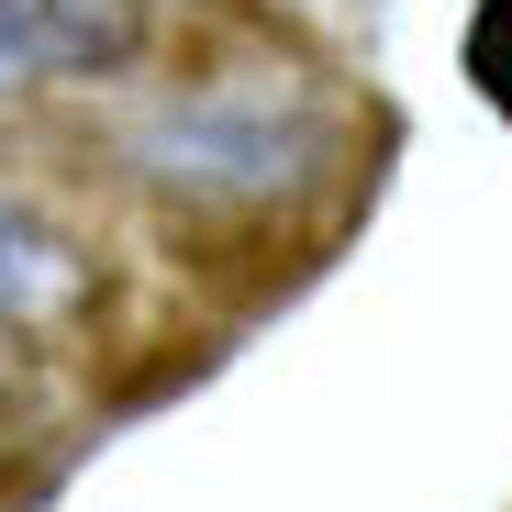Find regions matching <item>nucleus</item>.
<instances>
[{
    "label": "nucleus",
    "mask_w": 512,
    "mask_h": 512,
    "mask_svg": "<svg viewBox=\"0 0 512 512\" xmlns=\"http://www.w3.org/2000/svg\"><path fill=\"white\" fill-rule=\"evenodd\" d=\"M0 90H23V67H12V56H0Z\"/></svg>",
    "instance_id": "5"
},
{
    "label": "nucleus",
    "mask_w": 512,
    "mask_h": 512,
    "mask_svg": "<svg viewBox=\"0 0 512 512\" xmlns=\"http://www.w3.org/2000/svg\"><path fill=\"white\" fill-rule=\"evenodd\" d=\"M145 45V0H0V56L12 67H123Z\"/></svg>",
    "instance_id": "3"
},
{
    "label": "nucleus",
    "mask_w": 512,
    "mask_h": 512,
    "mask_svg": "<svg viewBox=\"0 0 512 512\" xmlns=\"http://www.w3.org/2000/svg\"><path fill=\"white\" fill-rule=\"evenodd\" d=\"M312 145H323V123L301 101H268V90H212L190 112L145 123V167L179 190H279Z\"/></svg>",
    "instance_id": "1"
},
{
    "label": "nucleus",
    "mask_w": 512,
    "mask_h": 512,
    "mask_svg": "<svg viewBox=\"0 0 512 512\" xmlns=\"http://www.w3.org/2000/svg\"><path fill=\"white\" fill-rule=\"evenodd\" d=\"M90 290H101L90 245H78L45 201L0 190V334H45L67 312H90Z\"/></svg>",
    "instance_id": "2"
},
{
    "label": "nucleus",
    "mask_w": 512,
    "mask_h": 512,
    "mask_svg": "<svg viewBox=\"0 0 512 512\" xmlns=\"http://www.w3.org/2000/svg\"><path fill=\"white\" fill-rule=\"evenodd\" d=\"M468 67L490 78V101H512V0H490L479 34H468Z\"/></svg>",
    "instance_id": "4"
}]
</instances>
